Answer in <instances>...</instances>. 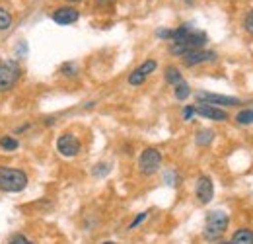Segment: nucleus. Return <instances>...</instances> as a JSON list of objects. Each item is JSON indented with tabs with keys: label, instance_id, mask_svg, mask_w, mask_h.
Instances as JSON below:
<instances>
[{
	"label": "nucleus",
	"instance_id": "22",
	"mask_svg": "<svg viewBox=\"0 0 253 244\" xmlns=\"http://www.w3.org/2000/svg\"><path fill=\"white\" fill-rule=\"evenodd\" d=\"M164 182L169 183V185H177V183H179V176H177V172L168 170V172L164 174Z\"/></svg>",
	"mask_w": 253,
	"mask_h": 244
},
{
	"label": "nucleus",
	"instance_id": "26",
	"mask_svg": "<svg viewBox=\"0 0 253 244\" xmlns=\"http://www.w3.org/2000/svg\"><path fill=\"white\" fill-rule=\"evenodd\" d=\"M171 33H173V30H166V28H162V30H156V37L164 39V41H171Z\"/></svg>",
	"mask_w": 253,
	"mask_h": 244
},
{
	"label": "nucleus",
	"instance_id": "16",
	"mask_svg": "<svg viewBox=\"0 0 253 244\" xmlns=\"http://www.w3.org/2000/svg\"><path fill=\"white\" fill-rule=\"evenodd\" d=\"M18 147H20L18 139H14V137H10V135L0 137V149H2V151H6V153H14V151H18Z\"/></svg>",
	"mask_w": 253,
	"mask_h": 244
},
{
	"label": "nucleus",
	"instance_id": "18",
	"mask_svg": "<svg viewBox=\"0 0 253 244\" xmlns=\"http://www.w3.org/2000/svg\"><path fill=\"white\" fill-rule=\"evenodd\" d=\"M78 72H80V68H78V64L76 62H64L63 66H61V74L63 76H68V78H74V76H78Z\"/></svg>",
	"mask_w": 253,
	"mask_h": 244
},
{
	"label": "nucleus",
	"instance_id": "8",
	"mask_svg": "<svg viewBox=\"0 0 253 244\" xmlns=\"http://www.w3.org/2000/svg\"><path fill=\"white\" fill-rule=\"evenodd\" d=\"M195 197L201 205H209L214 197V183L211 176H199L195 182Z\"/></svg>",
	"mask_w": 253,
	"mask_h": 244
},
{
	"label": "nucleus",
	"instance_id": "25",
	"mask_svg": "<svg viewBox=\"0 0 253 244\" xmlns=\"http://www.w3.org/2000/svg\"><path fill=\"white\" fill-rule=\"evenodd\" d=\"M195 116H197L195 106H185V108H183V120H185V122H193Z\"/></svg>",
	"mask_w": 253,
	"mask_h": 244
},
{
	"label": "nucleus",
	"instance_id": "11",
	"mask_svg": "<svg viewBox=\"0 0 253 244\" xmlns=\"http://www.w3.org/2000/svg\"><path fill=\"white\" fill-rule=\"evenodd\" d=\"M212 61H216V53L214 51H207V49L193 51V53L183 57L185 66H197V64H205V62H212Z\"/></svg>",
	"mask_w": 253,
	"mask_h": 244
},
{
	"label": "nucleus",
	"instance_id": "14",
	"mask_svg": "<svg viewBox=\"0 0 253 244\" xmlns=\"http://www.w3.org/2000/svg\"><path fill=\"white\" fill-rule=\"evenodd\" d=\"M164 76H166V82L168 84H171V86H175V84H179L181 80H183V74H181V70L177 68V66H166V72H164Z\"/></svg>",
	"mask_w": 253,
	"mask_h": 244
},
{
	"label": "nucleus",
	"instance_id": "32",
	"mask_svg": "<svg viewBox=\"0 0 253 244\" xmlns=\"http://www.w3.org/2000/svg\"><path fill=\"white\" fill-rule=\"evenodd\" d=\"M101 244H115V243H111V241H107V243H101Z\"/></svg>",
	"mask_w": 253,
	"mask_h": 244
},
{
	"label": "nucleus",
	"instance_id": "31",
	"mask_svg": "<svg viewBox=\"0 0 253 244\" xmlns=\"http://www.w3.org/2000/svg\"><path fill=\"white\" fill-rule=\"evenodd\" d=\"M185 2H187V4H193V2H195V0H185Z\"/></svg>",
	"mask_w": 253,
	"mask_h": 244
},
{
	"label": "nucleus",
	"instance_id": "4",
	"mask_svg": "<svg viewBox=\"0 0 253 244\" xmlns=\"http://www.w3.org/2000/svg\"><path fill=\"white\" fill-rule=\"evenodd\" d=\"M22 76V66L16 59H4L0 61V94L10 92Z\"/></svg>",
	"mask_w": 253,
	"mask_h": 244
},
{
	"label": "nucleus",
	"instance_id": "1",
	"mask_svg": "<svg viewBox=\"0 0 253 244\" xmlns=\"http://www.w3.org/2000/svg\"><path fill=\"white\" fill-rule=\"evenodd\" d=\"M207 33L205 31H197L193 30L189 31L183 39H177V41H169V53L173 55V57H185V55H189L193 51H199V49H203L205 45H207Z\"/></svg>",
	"mask_w": 253,
	"mask_h": 244
},
{
	"label": "nucleus",
	"instance_id": "30",
	"mask_svg": "<svg viewBox=\"0 0 253 244\" xmlns=\"http://www.w3.org/2000/svg\"><path fill=\"white\" fill-rule=\"evenodd\" d=\"M214 244H232V243H230V241H222V239H220V241H216Z\"/></svg>",
	"mask_w": 253,
	"mask_h": 244
},
{
	"label": "nucleus",
	"instance_id": "9",
	"mask_svg": "<svg viewBox=\"0 0 253 244\" xmlns=\"http://www.w3.org/2000/svg\"><path fill=\"white\" fill-rule=\"evenodd\" d=\"M195 112L197 116L205 118V120H211V122H216V123H224L230 120L228 112L222 110V108H216V106H211V104H197L195 106Z\"/></svg>",
	"mask_w": 253,
	"mask_h": 244
},
{
	"label": "nucleus",
	"instance_id": "19",
	"mask_svg": "<svg viewBox=\"0 0 253 244\" xmlns=\"http://www.w3.org/2000/svg\"><path fill=\"white\" fill-rule=\"evenodd\" d=\"M236 123L238 125H253V108L252 110H242L236 116Z\"/></svg>",
	"mask_w": 253,
	"mask_h": 244
},
{
	"label": "nucleus",
	"instance_id": "12",
	"mask_svg": "<svg viewBox=\"0 0 253 244\" xmlns=\"http://www.w3.org/2000/svg\"><path fill=\"white\" fill-rule=\"evenodd\" d=\"M232 244H253V231L248 227H242L238 229L234 235H232Z\"/></svg>",
	"mask_w": 253,
	"mask_h": 244
},
{
	"label": "nucleus",
	"instance_id": "24",
	"mask_svg": "<svg viewBox=\"0 0 253 244\" xmlns=\"http://www.w3.org/2000/svg\"><path fill=\"white\" fill-rule=\"evenodd\" d=\"M146 217H148V211H144V213L136 215V217H134V221H132V223H130V225H128V231H132V229H136V227H138V225H142V223H144V219H146Z\"/></svg>",
	"mask_w": 253,
	"mask_h": 244
},
{
	"label": "nucleus",
	"instance_id": "7",
	"mask_svg": "<svg viewBox=\"0 0 253 244\" xmlns=\"http://www.w3.org/2000/svg\"><path fill=\"white\" fill-rule=\"evenodd\" d=\"M57 151L64 158H74L82 151V143L74 133H63L57 139Z\"/></svg>",
	"mask_w": 253,
	"mask_h": 244
},
{
	"label": "nucleus",
	"instance_id": "2",
	"mask_svg": "<svg viewBox=\"0 0 253 244\" xmlns=\"http://www.w3.org/2000/svg\"><path fill=\"white\" fill-rule=\"evenodd\" d=\"M28 174L22 168L0 166V191L4 193H20L28 187Z\"/></svg>",
	"mask_w": 253,
	"mask_h": 244
},
{
	"label": "nucleus",
	"instance_id": "20",
	"mask_svg": "<svg viewBox=\"0 0 253 244\" xmlns=\"http://www.w3.org/2000/svg\"><path fill=\"white\" fill-rule=\"evenodd\" d=\"M12 26V14L0 6V31H6Z\"/></svg>",
	"mask_w": 253,
	"mask_h": 244
},
{
	"label": "nucleus",
	"instance_id": "21",
	"mask_svg": "<svg viewBox=\"0 0 253 244\" xmlns=\"http://www.w3.org/2000/svg\"><path fill=\"white\" fill-rule=\"evenodd\" d=\"M109 172H111L109 162H99V164H95L94 170H92V174H94L95 178H105Z\"/></svg>",
	"mask_w": 253,
	"mask_h": 244
},
{
	"label": "nucleus",
	"instance_id": "27",
	"mask_svg": "<svg viewBox=\"0 0 253 244\" xmlns=\"http://www.w3.org/2000/svg\"><path fill=\"white\" fill-rule=\"evenodd\" d=\"M115 2H117V0H95V6L105 10V8H113V6H115Z\"/></svg>",
	"mask_w": 253,
	"mask_h": 244
},
{
	"label": "nucleus",
	"instance_id": "6",
	"mask_svg": "<svg viewBox=\"0 0 253 244\" xmlns=\"http://www.w3.org/2000/svg\"><path fill=\"white\" fill-rule=\"evenodd\" d=\"M197 98V104H211V106H216V108H234V106H240L242 100L240 98H234V96H224V94H212V92H197L195 94Z\"/></svg>",
	"mask_w": 253,
	"mask_h": 244
},
{
	"label": "nucleus",
	"instance_id": "17",
	"mask_svg": "<svg viewBox=\"0 0 253 244\" xmlns=\"http://www.w3.org/2000/svg\"><path fill=\"white\" fill-rule=\"evenodd\" d=\"M136 68H138V70H140V72H142V74L148 78V76H150V74H152V72L158 68V62L154 61V59H146L144 62H140Z\"/></svg>",
	"mask_w": 253,
	"mask_h": 244
},
{
	"label": "nucleus",
	"instance_id": "28",
	"mask_svg": "<svg viewBox=\"0 0 253 244\" xmlns=\"http://www.w3.org/2000/svg\"><path fill=\"white\" fill-rule=\"evenodd\" d=\"M8 244H33V243L30 241V239H26L24 235H18V237H14Z\"/></svg>",
	"mask_w": 253,
	"mask_h": 244
},
{
	"label": "nucleus",
	"instance_id": "10",
	"mask_svg": "<svg viewBox=\"0 0 253 244\" xmlns=\"http://www.w3.org/2000/svg\"><path fill=\"white\" fill-rule=\"evenodd\" d=\"M51 18H53V22L59 24V26H70V24L78 22L80 12H78L74 6H61V8H57V10L51 14Z\"/></svg>",
	"mask_w": 253,
	"mask_h": 244
},
{
	"label": "nucleus",
	"instance_id": "15",
	"mask_svg": "<svg viewBox=\"0 0 253 244\" xmlns=\"http://www.w3.org/2000/svg\"><path fill=\"white\" fill-rule=\"evenodd\" d=\"M173 96H175V100L185 102V100L191 96V86L185 82V80H181L179 84H175V86H173Z\"/></svg>",
	"mask_w": 253,
	"mask_h": 244
},
{
	"label": "nucleus",
	"instance_id": "29",
	"mask_svg": "<svg viewBox=\"0 0 253 244\" xmlns=\"http://www.w3.org/2000/svg\"><path fill=\"white\" fill-rule=\"evenodd\" d=\"M66 4H78V2H84V0H64Z\"/></svg>",
	"mask_w": 253,
	"mask_h": 244
},
{
	"label": "nucleus",
	"instance_id": "23",
	"mask_svg": "<svg viewBox=\"0 0 253 244\" xmlns=\"http://www.w3.org/2000/svg\"><path fill=\"white\" fill-rule=\"evenodd\" d=\"M244 30L248 31L250 35H253V10H250L244 18Z\"/></svg>",
	"mask_w": 253,
	"mask_h": 244
},
{
	"label": "nucleus",
	"instance_id": "13",
	"mask_svg": "<svg viewBox=\"0 0 253 244\" xmlns=\"http://www.w3.org/2000/svg\"><path fill=\"white\" fill-rule=\"evenodd\" d=\"M214 141V131L212 129H199L195 135V143L199 147H209Z\"/></svg>",
	"mask_w": 253,
	"mask_h": 244
},
{
	"label": "nucleus",
	"instance_id": "5",
	"mask_svg": "<svg viewBox=\"0 0 253 244\" xmlns=\"http://www.w3.org/2000/svg\"><path fill=\"white\" fill-rule=\"evenodd\" d=\"M162 168V153L154 147L144 149L138 156V172L142 176H154Z\"/></svg>",
	"mask_w": 253,
	"mask_h": 244
},
{
	"label": "nucleus",
	"instance_id": "3",
	"mask_svg": "<svg viewBox=\"0 0 253 244\" xmlns=\"http://www.w3.org/2000/svg\"><path fill=\"white\" fill-rule=\"evenodd\" d=\"M230 227V217L228 213H224L220 209L211 211L205 219V229H203V237L209 243H216L224 237V233Z\"/></svg>",
	"mask_w": 253,
	"mask_h": 244
}]
</instances>
